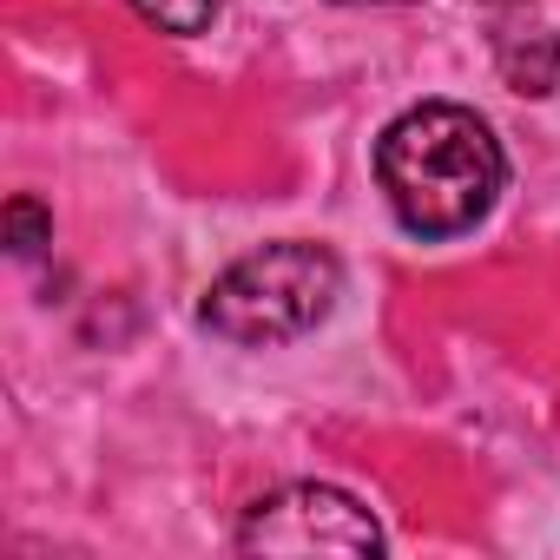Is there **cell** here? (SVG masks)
<instances>
[{
    "mask_svg": "<svg viewBox=\"0 0 560 560\" xmlns=\"http://www.w3.org/2000/svg\"><path fill=\"white\" fill-rule=\"evenodd\" d=\"M237 547L244 553H383V527L357 494L330 481H298L264 494L244 514Z\"/></svg>",
    "mask_w": 560,
    "mask_h": 560,
    "instance_id": "obj_3",
    "label": "cell"
},
{
    "mask_svg": "<svg viewBox=\"0 0 560 560\" xmlns=\"http://www.w3.org/2000/svg\"><path fill=\"white\" fill-rule=\"evenodd\" d=\"M47 237H54V218H47L34 198H14V205H8V244H14L21 257H34Z\"/></svg>",
    "mask_w": 560,
    "mask_h": 560,
    "instance_id": "obj_6",
    "label": "cell"
},
{
    "mask_svg": "<svg viewBox=\"0 0 560 560\" xmlns=\"http://www.w3.org/2000/svg\"><path fill=\"white\" fill-rule=\"evenodd\" d=\"M337 298H343V264L324 244L284 237V244H257L231 270H218L198 317L224 343L270 350V343H298L304 330H317L337 311Z\"/></svg>",
    "mask_w": 560,
    "mask_h": 560,
    "instance_id": "obj_2",
    "label": "cell"
},
{
    "mask_svg": "<svg viewBox=\"0 0 560 560\" xmlns=\"http://www.w3.org/2000/svg\"><path fill=\"white\" fill-rule=\"evenodd\" d=\"M370 8H402V0H370Z\"/></svg>",
    "mask_w": 560,
    "mask_h": 560,
    "instance_id": "obj_7",
    "label": "cell"
},
{
    "mask_svg": "<svg viewBox=\"0 0 560 560\" xmlns=\"http://www.w3.org/2000/svg\"><path fill=\"white\" fill-rule=\"evenodd\" d=\"M376 178L409 237H462L475 231L508 178V159L481 113L429 100L383 126L376 139Z\"/></svg>",
    "mask_w": 560,
    "mask_h": 560,
    "instance_id": "obj_1",
    "label": "cell"
},
{
    "mask_svg": "<svg viewBox=\"0 0 560 560\" xmlns=\"http://www.w3.org/2000/svg\"><path fill=\"white\" fill-rule=\"evenodd\" d=\"M481 34L501 67V80L527 100L560 86V34L534 0H481Z\"/></svg>",
    "mask_w": 560,
    "mask_h": 560,
    "instance_id": "obj_4",
    "label": "cell"
},
{
    "mask_svg": "<svg viewBox=\"0 0 560 560\" xmlns=\"http://www.w3.org/2000/svg\"><path fill=\"white\" fill-rule=\"evenodd\" d=\"M126 8L145 27H159V34H205L211 14H218V0H126Z\"/></svg>",
    "mask_w": 560,
    "mask_h": 560,
    "instance_id": "obj_5",
    "label": "cell"
}]
</instances>
